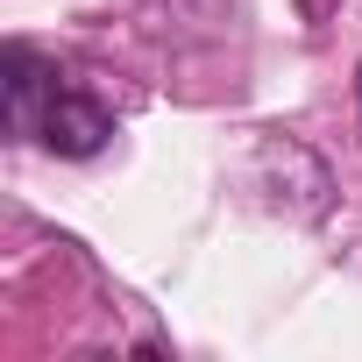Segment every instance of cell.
<instances>
[{"label":"cell","instance_id":"obj_2","mask_svg":"<svg viewBox=\"0 0 362 362\" xmlns=\"http://www.w3.org/2000/svg\"><path fill=\"white\" fill-rule=\"evenodd\" d=\"M107 135H114V114L93 100V93H78V86H57V100H50V114H43V149L50 156H100L107 149Z\"/></svg>","mask_w":362,"mask_h":362},{"label":"cell","instance_id":"obj_1","mask_svg":"<svg viewBox=\"0 0 362 362\" xmlns=\"http://www.w3.org/2000/svg\"><path fill=\"white\" fill-rule=\"evenodd\" d=\"M50 100H57V71L29 43H8V50H0V114H8V135L15 142H36Z\"/></svg>","mask_w":362,"mask_h":362},{"label":"cell","instance_id":"obj_3","mask_svg":"<svg viewBox=\"0 0 362 362\" xmlns=\"http://www.w3.org/2000/svg\"><path fill=\"white\" fill-rule=\"evenodd\" d=\"M355 100H362V64H355Z\"/></svg>","mask_w":362,"mask_h":362}]
</instances>
